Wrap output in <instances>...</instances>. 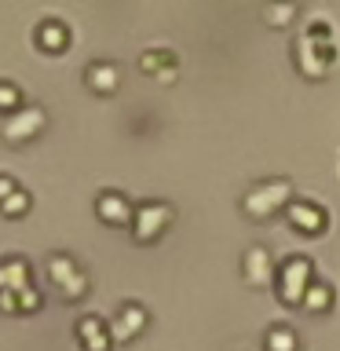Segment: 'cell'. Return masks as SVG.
<instances>
[{"instance_id": "30bf717a", "label": "cell", "mask_w": 340, "mask_h": 351, "mask_svg": "<svg viewBox=\"0 0 340 351\" xmlns=\"http://www.w3.org/2000/svg\"><path fill=\"white\" fill-rule=\"evenodd\" d=\"M77 340L84 344V351H110L114 337H110V322H103L99 315H84L77 322Z\"/></svg>"}, {"instance_id": "9a60e30c", "label": "cell", "mask_w": 340, "mask_h": 351, "mask_svg": "<svg viewBox=\"0 0 340 351\" xmlns=\"http://www.w3.org/2000/svg\"><path fill=\"white\" fill-rule=\"evenodd\" d=\"M263 351H300V337L289 322H274L263 333Z\"/></svg>"}, {"instance_id": "5bb4252c", "label": "cell", "mask_w": 340, "mask_h": 351, "mask_svg": "<svg viewBox=\"0 0 340 351\" xmlns=\"http://www.w3.org/2000/svg\"><path fill=\"white\" fill-rule=\"evenodd\" d=\"M77 274H81V263H77L70 252H51L48 256V278L55 289H62L66 282H73Z\"/></svg>"}, {"instance_id": "ffe728a7", "label": "cell", "mask_w": 340, "mask_h": 351, "mask_svg": "<svg viewBox=\"0 0 340 351\" xmlns=\"http://www.w3.org/2000/svg\"><path fill=\"white\" fill-rule=\"evenodd\" d=\"M59 293H62V300H81V296L88 293V274L81 271V274H77L73 282H66V285H62Z\"/></svg>"}, {"instance_id": "ac0fdd59", "label": "cell", "mask_w": 340, "mask_h": 351, "mask_svg": "<svg viewBox=\"0 0 340 351\" xmlns=\"http://www.w3.org/2000/svg\"><path fill=\"white\" fill-rule=\"evenodd\" d=\"M296 15H300L296 4H267L263 8V22H271V26H289Z\"/></svg>"}, {"instance_id": "2e32d148", "label": "cell", "mask_w": 340, "mask_h": 351, "mask_svg": "<svg viewBox=\"0 0 340 351\" xmlns=\"http://www.w3.org/2000/svg\"><path fill=\"white\" fill-rule=\"evenodd\" d=\"M304 307L307 311H326V307H333V285L315 278L311 289H307V296H304Z\"/></svg>"}, {"instance_id": "5b68a950", "label": "cell", "mask_w": 340, "mask_h": 351, "mask_svg": "<svg viewBox=\"0 0 340 351\" xmlns=\"http://www.w3.org/2000/svg\"><path fill=\"white\" fill-rule=\"evenodd\" d=\"M241 278L252 289H263V285H271L278 278V267H274V256L267 245H249L241 252Z\"/></svg>"}, {"instance_id": "8fae6325", "label": "cell", "mask_w": 340, "mask_h": 351, "mask_svg": "<svg viewBox=\"0 0 340 351\" xmlns=\"http://www.w3.org/2000/svg\"><path fill=\"white\" fill-rule=\"evenodd\" d=\"M84 81L92 92L110 95V92H117V84H121V70H117V62H110V59H95V62L84 66Z\"/></svg>"}, {"instance_id": "9c48e42d", "label": "cell", "mask_w": 340, "mask_h": 351, "mask_svg": "<svg viewBox=\"0 0 340 351\" xmlns=\"http://www.w3.org/2000/svg\"><path fill=\"white\" fill-rule=\"evenodd\" d=\"M139 70L150 73L161 84H172L175 73H180V62H175V51H169V48H147L139 55Z\"/></svg>"}, {"instance_id": "4fadbf2b", "label": "cell", "mask_w": 340, "mask_h": 351, "mask_svg": "<svg viewBox=\"0 0 340 351\" xmlns=\"http://www.w3.org/2000/svg\"><path fill=\"white\" fill-rule=\"evenodd\" d=\"M29 285V263L26 256L0 260V289H26Z\"/></svg>"}, {"instance_id": "8992f818", "label": "cell", "mask_w": 340, "mask_h": 351, "mask_svg": "<svg viewBox=\"0 0 340 351\" xmlns=\"http://www.w3.org/2000/svg\"><path fill=\"white\" fill-rule=\"evenodd\" d=\"M147 307L136 304V300H125L117 307L114 322H110V337H114V344H128L132 337H139L143 329H147Z\"/></svg>"}, {"instance_id": "277c9868", "label": "cell", "mask_w": 340, "mask_h": 351, "mask_svg": "<svg viewBox=\"0 0 340 351\" xmlns=\"http://www.w3.org/2000/svg\"><path fill=\"white\" fill-rule=\"evenodd\" d=\"M169 223H172V208L169 205L165 202H143V205H136V216H132V238L147 245V241L161 238Z\"/></svg>"}, {"instance_id": "7a4b0ae2", "label": "cell", "mask_w": 340, "mask_h": 351, "mask_svg": "<svg viewBox=\"0 0 340 351\" xmlns=\"http://www.w3.org/2000/svg\"><path fill=\"white\" fill-rule=\"evenodd\" d=\"M311 282H315V260L311 256H285L278 263V278H274V289H278V300L285 307H296V304H304V296L307 289H311Z\"/></svg>"}, {"instance_id": "6da1fadb", "label": "cell", "mask_w": 340, "mask_h": 351, "mask_svg": "<svg viewBox=\"0 0 340 351\" xmlns=\"http://www.w3.org/2000/svg\"><path fill=\"white\" fill-rule=\"evenodd\" d=\"M293 205V183L285 176H271V180H256L241 194V213L252 216V219H267L274 216L278 208H289Z\"/></svg>"}, {"instance_id": "7c38bea8", "label": "cell", "mask_w": 340, "mask_h": 351, "mask_svg": "<svg viewBox=\"0 0 340 351\" xmlns=\"http://www.w3.org/2000/svg\"><path fill=\"white\" fill-rule=\"evenodd\" d=\"M70 44V29L62 19H40L37 22V48L44 51H62Z\"/></svg>"}, {"instance_id": "7402d4cb", "label": "cell", "mask_w": 340, "mask_h": 351, "mask_svg": "<svg viewBox=\"0 0 340 351\" xmlns=\"http://www.w3.org/2000/svg\"><path fill=\"white\" fill-rule=\"evenodd\" d=\"M0 311H4V315L19 311V289H0Z\"/></svg>"}, {"instance_id": "e0dca14e", "label": "cell", "mask_w": 340, "mask_h": 351, "mask_svg": "<svg viewBox=\"0 0 340 351\" xmlns=\"http://www.w3.org/2000/svg\"><path fill=\"white\" fill-rule=\"evenodd\" d=\"M26 103H22V88L15 81H0V114H15V110H22Z\"/></svg>"}, {"instance_id": "ba28073f", "label": "cell", "mask_w": 340, "mask_h": 351, "mask_svg": "<svg viewBox=\"0 0 340 351\" xmlns=\"http://www.w3.org/2000/svg\"><path fill=\"white\" fill-rule=\"evenodd\" d=\"M285 216H289V223L300 230V234H318V230L326 227V208L318 205V202H307V197H293V205L285 208Z\"/></svg>"}, {"instance_id": "52a82bcc", "label": "cell", "mask_w": 340, "mask_h": 351, "mask_svg": "<svg viewBox=\"0 0 340 351\" xmlns=\"http://www.w3.org/2000/svg\"><path fill=\"white\" fill-rule=\"evenodd\" d=\"M95 216L103 219V223H110V227H121V223H132L136 205H132L121 191H99V197H95Z\"/></svg>"}, {"instance_id": "603a6c76", "label": "cell", "mask_w": 340, "mask_h": 351, "mask_svg": "<svg viewBox=\"0 0 340 351\" xmlns=\"http://www.w3.org/2000/svg\"><path fill=\"white\" fill-rule=\"evenodd\" d=\"M19 191V183H15V176H8V172H0V202H4V197H11Z\"/></svg>"}, {"instance_id": "44dd1931", "label": "cell", "mask_w": 340, "mask_h": 351, "mask_svg": "<svg viewBox=\"0 0 340 351\" xmlns=\"http://www.w3.org/2000/svg\"><path fill=\"white\" fill-rule=\"evenodd\" d=\"M37 307H40V293L33 289V285H26V289H19V311H22V315L37 311Z\"/></svg>"}, {"instance_id": "d6986e66", "label": "cell", "mask_w": 340, "mask_h": 351, "mask_svg": "<svg viewBox=\"0 0 340 351\" xmlns=\"http://www.w3.org/2000/svg\"><path fill=\"white\" fill-rule=\"evenodd\" d=\"M0 213H4L8 219L26 216V213H29V191H22V186H19L11 197H4V202H0Z\"/></svg>"}, {"instance_id": "3957f363", "label": "cell", "mask_w": 340, "mask_h": 351, "mask_svg": "<svg viewBox=\"0 0 340 351\" xmlns=\"http://www.w3.org/2000/svg\"><path fill=\"white\" fill-rule=\"evenodd\" d=\"M44 125H48V110L37 106V103H26L22 110H15V114H8L4 121H0V136H4V143H11V147H22V143L37 139Z\"/></svg>"}]
</instances>
